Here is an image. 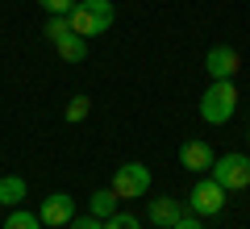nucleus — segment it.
Listing matches in <instances>:
<instances>
[{
    "mask_svg": "<svg viewBox=\"0 0 250 229\" xmlns=\"http://www.w3.org/2000/svg\"><path fill=\"white\" fill-rule=\"evenodd\" d=\"M67 17H71L75 34L92 42V38H100L117 21V9H113V0H75V9L67 13Z\"/></svg>",
    "mask_w": 250,
    "mask_h": 229,
    "instance_id": "1",
    "label": "nucleus"
},
{
    "mask_svg": "<svg viewBox=\"0 0 250 229\" xmlns=\"http://www.w3.org/2000/svg\"><path fill=\"white\" fill-rule=\"evenodd\" d=\"M196 108H200V117H205L208 125H225L238 113V88H233V80H213Z\"/></svg>",
    "mask_w": 250,
    "mask_h": 229,
    "instance_id": "2",
    "label": "nucleus"
},
{
    "mask_svg": "<svg viewBox=\"0 0 250 229\" xmlns=\"http://www.w3.org/2000/svg\"><path fill=\"white\" fill-rule=\"evenodd\" d=\"M208 175L217 179V184L225 187V192H242V187H250V154H221V159L208 167Z\"/></svg>",
    "mask_w": 250,
    "mask_h": 229,
    "instance_id": "3",
    "label": "nucleus"
},
{
    "mask_svg": "<svg viewBox=\"0 0 250 229\" xmlns=\"http://www.w3.org/2000/svg\"><path fill=\"white\" fill-rule=\"evenodd\" d=\"M108 187L117 192V200H138V196L150 192V167L146 163H125V167H117Z\"/></svg>",
    "mask_w": 250,
    "mask_h": 229,
    "instance_id": "4",
    "label": "nucleus"
},
{
    "mask_svg": "<svg viewBox=\"0 0 250 229\" xmlns=\"http://www.w3.org/2000/svg\"><path fill=\"white\" fill-rule=\"evenodd\" d=\"M188 208L196 212V217H217V212L225 208V187L217 184L213 175L196 179V184H192V196H188Z\"/></svg>",
    "mask_w": 250,
    "mask_h": 229,
    "instance_id": "5",
    "label": "nucleus"
},
{
    "mask_svg": "<svg viewBox=\"0 0 250 229\" xmlns=\"http://www.w3.org/2000/svg\"><path fill=\"white\" fill-rule=\"evenodd\" d=\"M38 217H42L46 229L71 225V221H75V196H67V192H50L42 204H38Z\"/></svg>",
    "mask_w": 250,
    "mask_h": 229,
    "instance_id": "6",
    "label": "nucleus"
},
{
    "mask_svg": "<svg viewBox=\"0 0 250 229\" xmlns=\"http://www.w3.org/2000/svg\"><path fill=\"white\" fill-rule=\"evenodd\" d=\"M205 71L213 75V80H233V75L242 71V54L221 42V46H213V50L205 54Z\"/></svg>",
    "mask_w": 250,
    "mask_h": 229,
    "instance_id": "7",
    "label": "nucleus"
},
{
    "mask_svg": "<svg viewBox=\"0 0 250 229\" xmlns=\"http://www.w3.org/2000/svg\"><path fill=\"white\" fill-rule=\"evenodd\" d=\"M213 163H217V150L208 142H184L179 146V167H188L192 175H205Z\"/></svg>",
    "mask_w": 250,
    "mask_h": 229,
    "instance_id": "8",
    "label": "nucleus"
},
{
    "mask_svg": "<svg viewBox=\"0 0 250 229\" xmlns=\"http://www.w3.org/2000/svg\"><path fill=\"white\" fill-rule=\"evenodd\" d=\"M184 212H188V208H184V200H175V196H159V200L146 204V217H150L159 229H171L179 217H184Z\"/></svg>",
    "mask_w": 250,
    "mask_h": 229,
    "instance_id": "9",
    "label": "nucleus"
},
{
    "mask_svg": "<svg viewBox=\"0 0 250 229\" xmlns=\"http://www.w3.org/2000/svg\"><path fill=\"white\" fill-rule=\"evenodd\" d=\"M54 50H59V59H67V62H83L88 59V38H80L71 29V34H62L59 42H54Z\"/></svg>",
    "mask_w": 250,
    "mask_h": 229,
    "instance_id": "10",
    "label": "nucleus"
},
{
    "mask_svg": "<svg viewBox=\"0 0 250 229\" xmlns=\"http://www.w3.org/2000/svg\"><path fill=\"white\" fill-rule=\"evenodd\" d=\"M21 200H25V179L0 175V208H21Z\"/></svg>",
    "mask_w": 250,
    "mask_h": 229,
    "instance_id": "11",
    "label": "nucleus"
},
{
    "mask_svg": "<svg viewBox=\"0 0 250 229\" xmlns=\"http://www.w3.org/2000/svg\"><path fill=\"white\" fill-rule=\"evenodd\" d=\"M0 229H46V225H42L38 212H29L25 204H21V208H13L9 217H4V225H0Z\"/></svg>",
    "mask_w": 250,
    "mask_h": 229,
    "instance_id": "12",
    "label": "nucleus"
},
{
    "mask_svg": "<svg viewBox=\"0 0 250 229\" xmlns=\"http://www.w3.org/2000/svg\"><path fill=\"white\" fill-rule=\"evenodd\" d=\"M113 212H117V192H113V187H100V192H92V217L108 221Z\"/></svg>",
    "mask_w": 250,
    "mask_h": 229,
    "instance_id": "13",
    "label": "nucleus"
},
{
    "mask_svg": "<svg viewBox=\"0 0 250 229\" xmlns=\"http://www.w3.org/2000/svg\"><path fill=\"white\" fill-rule=\"evenodd\" d=\"M88 113H92V100H88V96L80 92V96H71V104H67V113H62V117H67L71 125H80V121H83Z\"/></svg>",
    "mask_w": 250,
    "mask_h": 229,
    "instance_id": "14",
    "label": "nucleus"
},
{
    "mask_svg": "<svg viewBox=\"0 0 250 229\" xmlns=\"http://www.w3.org/2000/svg\"><path fill=\"white\" fill-rule=\"evenodd\" d=\"M62 34H71V17H46V42H59Z\"/></svg>",
    "mask_w": 250,
    "mask_h": 229,
    "instance_id": "15",
    "label": "nucleus"
},
{
    "mask_svg": "<svg viewBox=\"0 0 250 229\" xmlns=\"http://www.w3.org/2000/svg\"><path fill=\"white\" fill-rule=\"evenodd\" d=\"M104 229H142V221H138L134 212H121V208H117L113 217L104 221Z\"/></svg>",
    "mask_w": 250,
    "mask_h": 229,
    "instance_id": "16",
    "label": "nucleus"
},
{
    "mask_svg": "<svg viewBox=\"0 0 250 229\" xmlns=\"http://www.w3.org/2000/svg\"><path fill=\"white\" fill-rule=\"evenodd\" d=\"M38 4L46 9V17H67L75 9V0H38Z\"/></svg>",
    "mask_w": 250,
    "mask_h": 229,
    "instance_id": "17",
    "label": "nucleus"
},
{
    "mask_svg": "<svg viewBox=\"0 0 250 229\" xmlns=\"http://www.w3.org/2000/svg\"><path fill=\"white\" fill-rule=\"evenodd\" d=\"M67 229H104V221H100V217H92V212H88V217H80V212H75V221H71Z\"/></svg>",
    "mask_w": 250,
    "mask_h": 229,
    "instance_id": "18",
    "label": "nucleus"
},
{
    "mask_svg": "<svg viewBox=\"0 0 250 229\" xmlns=\"http://www.w3.org/2000/svg\"><path fill=\"white\" fill-rule=\"evenodd\" d=\"M171 229H205V225H200V217H196V212H184V217H179Z\"/></svg>",
    "mask_w": 250,
    "mask_h": 229,
    "instance_id": "19",
    "label": "nucleus"
},
{
    "mask_svg": "<svg viewBox=\"0 0 250 229\" xmlns=\"http://www.w3.org/2000/svg\"><path fill=\"white\" fill-rule=\"evenodd\" d=\"M246 146H250V125H246Z\"/></svg>",
    "mask_w": 250,
    "mask_h": 229,
    "instance_id": "20",
    "label": "nucleus"
}]
</instances>
